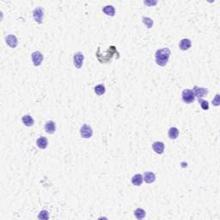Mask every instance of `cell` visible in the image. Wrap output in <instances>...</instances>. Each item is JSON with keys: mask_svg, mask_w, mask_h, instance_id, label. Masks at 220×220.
<instances>
[{"mask_svg": "<svg viewBox=\"0 0 220 220\" xmlns=\"http://www.w3.org/2000/svg\"><path fill=\"white\" fill-rule=\"evenodd\" d=\"M171 52L168 48H163L157 50L155 53L156 62L160 66H165L168 63Z\"/></svg>", "mask_w": 220, "mask_h": 220, "instance_id": "cell-1", "label": "cell"}, {"mask_svg": "<svg viewBox=\"0 0 220 220\" xmlns=\"http://www.w3.org/2000/svg\"><path fill=\"white\" fill-rule=\"evenodd\" d=\"M181 96H182V101L185 103L187 104L194 102V100H195V95H194V91H191L189 89H186V90L182 91V95Z\"/></svg>", "mask_w": 220, "mask_h": 220, "instance_id": "cell-2", "label": "cell"}, {"mask_svg": "<svg viewBox=\"0 0 220 220\" xmlns=\"http://www.w3.org/2000/svg\"><path fill=\"white\" fill-rule=\"evenodd\" d=\"M80 134L83 138H90L93 135V130L91 125L84 124L80 128Z\"/></svg>", "mask_w": 220, "mask_h": 220, "instance_id": "cell-3", "label": "cell"}, {"mask_svg": "<svg viewBox=\"0 0 220 220\" xmlns=\"http://www.w3.org/2000/svg\"><path fill=\"white\" fill-rule=\"evenodd\" d=\"M83 60H84V56L81 52H76L73 56V62L74 65L77 69H80L82 67L83 63Z\"/></svg>", "mask_w": 220, "mask_h": 220, "instance_id": "cell-4", "label": "cell"}, {"mask_svg": "<svg viewBox=\"0 0 220 220\" xmlns=\"http://www.w3.org/2000/svg\"><path fill=\"white\" fill-rule=\"evenodd\" d=\"M32 58V61H33V65L35 66H39L41 64V62L43 60V55L42 53L39 51L34 52L31 55Z\"/></svg>", "mask_w": 220, "mask_h": 220, "instance_id": "cell-5", "label": "cell"}, {"mask_svg": "<svg viewBox=\"0 0 220 220\" xmlns=\"http://www.w3.org/2000/svg\"><path fill=\"white\" fill-rule=\"evenodd\" d=\"M43 17H44V13H43V9L42 8H37L34 10L33 12V17L35 19L36 22L38 23H42L43 22Z\"/></svg>", "mask_w": 220, "mask_h": 220, "instance_id": "cell-6", "label": "cell"}, {"mask_svg": "<svg viewBox=\"0 0 220 220\" xmlns=\"http://www.w3.org/2000/svg\"><path fill=\"white\" fill-rule=\"evenodd\" d=\"M194 93L195 96H197L199 99L204 97V95L208 94V90L206 88H200L198 86H194Z\"/></svg>", "mask_w": 220, "mask_h": 220, "instance_id": "cell-7", "label": "cell"}, {"mask_svg": "<svg viewBox=\"0 0 220 220\" xmlns=\"http://www.w3.org/2000/svg\"><path fill=\"white\" fill-rule=\"evenodd\" d=\"M152 148L156 154H163L164 151V144L160 141H156L152 144Z\"/></svg>", "mask_w": 220, "mask_h": 220, "instance_id": "cell-8", "label": "cell"}, {"mask_svg": "<svg viewBox=\"0 0 220 220\" xmlns=\"http://www.w3.org/2000/svg\"><path fill=\"white\" fill-rule=\"evenodd\" d=\"M5 40H6V43L8 44L10 48H17V46L18 44V41H17V37H16L15 35H8Z\"/></svg>", "mask_w": 220, "mask_h": 220, "instance_id": "cell-9", "label": "cell"}, {"mask_svg": "<svg viewBox=\"0 0 220 220\" xmlns=\"http://www.w3.org/2000/svg\"><path fill=\"white\" fill-rule=\"evenodd\" d=\"M45 131L49 134H52L56 131V125L52 121H49L45 125Z\"/></svg>", "mask_w": 220, "mask_h": 220, "instance_id": "cell-10", "label": "cell"}, {"mask_svg": "<svg viewBox=\"0 0 220 220\" xmlns=\"http://www.w3.org/2000/svg\"><path fill=\"white\" fill-rule=\"evenodd\" d=\"M143 178H144V180H145V182H147V183H153L154 181H155L156 180V176H155V174L153 172H150V171H147V172H145V174H144V176H143Z\"/></svg>", "mask_w": 220, "mask_h": 220, "instance_id": "cell-11", "label": "cell"}, {"mask_svg": "<svg viewBox=\"0 0 220 220\" xmlns=\"http://www.w3.org/2000/svg\"><path fill=\"white\" fill-rule=\"evenodd\" d=\"M116 51H117L116 48H115L114 46H111V47H109V48H108V54L104 57L103 60L101 61V63H108V62H109V61H111V60H112V58L114 55H109V53H112V52H116Z\"/></svg>", "mask_w": 220, "mask_h": 220, "instance_id": "cell-12", "label": "cell"}, {"mask_svg": "<svg viewBox=\"0 0 220 220\" xmlns=\"http://www.w3.org/2000/svg\"><path fill=\"white\" fill-rule=\"evenodd\" d=\"M191 41L189 39H182L180 41V44H179V47H180V49L182 50V51H186V50H188L191 47Z\"/></svg>", "mask_w": 220, "mask_h": 220, "instance_id": "cell-13", "label": "cell"}, {"mask_svg": "<svg viewBox=\"0 0 220 220\" xmlns=\"http://www.w3.org/2000/svg\"><path fill=\"white\" fill-rule=\"evenodd\" d=\"M36 145H37V146L39 147L40 149H46V148L48 147V139H47V138H45V137H41V138L37 139Z\"/></svg>", "mask_w": 220, "mask_h": 220, "instance_id": "cell-14", "label": "cell"}, {"mask_svg": "<svg viewBox=\"0 0 220 220\" xmlns=\"http://www.w3.org/2000/svg\"><path fill=\"white\" fill-rule=\"evenodd\" d=\"M143 181H144V178H143L142 175H140V174H136L132 178V182L134 186H138V187L140 186L142 184Z\"/></svg>", "mask_w": 220, "mask_h": 220, "instance_id": "cell-15", "label": "cell"}, {"mask_svg": "<svg viewBox=\"0 0 220 220\" xmlns=\"http://www.w3.org/2000/svg\"><path fill=\"white\" fill-rule=\"evenodd\" d=\"M102 11L104 13L106 14L107 16H110V17H114V14H115V9L114 8V6L112 5H107L105 6L103 9H102Z\"/></svg>", "mask_w": 220, "mask_h": 220, "instance_id": "cell-16", "label": "cell"}, {"mask_svg": "<svg viewBox=\"0 0 220 220\" xmlns=\"http://www.w3.org/2000/svg\"><path fill=\"white\" fill-rule=\"evenodd\" d=\"M179 136V130L176 127H171L168 130V137L170 139H176Z\"/></svg>", "mask_w": 220, "mask_h": 220, "instance_id": "cell-17", "label": "cell"}, {"mask_svg": "<svg viewBox=\"0 0 220 220\" xmlns=\"http://www.w3.org/2000/svg\"><path fill=\"white\" fill-rule=\"evenodd\" d=\"M22 123L26 126H32L34 125V120L30 115H24L22 119Z\"/></svg>", "mask_w": 220, "mask_h": 220, "instance_id": "cell-18", "label": "cell"}, {"mask_svg": "<svg viewBox=\"0 0 220 220\" xmlns=\"http://www.w3.org/2000/svg\"><path fill=\"white\" fill-rule=\"evenodd\" d=\"M134 215L135 217L138 218V219H142L144 218L145 215H146V212L145 210H143L141 208H138V209H136L135 211H134Z\"/></svg>", "mask_w": 220, "mask_h": 220, "instance_id": "cell-19", "label": "cell"}, {"mask_svg": "<svg viewBox=\"0 0 220 220\" xmlns=\"http://www.w3.org/2000/svg\"><path fill=\"white\" fill-rule=\"evenodd\" d=\"M105 91H106V89H105V86H104L103 84H99V85L95 87V92L96 95H103L104 93H105Z\"/></svg>", "mask_w": 220, "mask_h": 220, "instance_id": "cell-20", "label": "cell"}, {"mask_svg": "<svg viewBox=\"0 0 220 220\" xmlns=\"http://www.w3.org/2000/svg\"><path fill=\"white\" fill-rule=\"evenodd\" d=\"M143 22L146 25L148 29H151V27L153 26V21L152 19L149 17H143Z\"/></svg>", "mask_w": 220, "mask_h": 220, "instance_id": "cell-21", "label": "cell"}, {"mask_svg": "<svg viewBox=\"0 0 220 220\" xmlns=\"http://www.w3.org/2000/svg\"><path fill=\"white\" fill-rule=\"evenodd\" d=\"M199 102L200 103V106H201L202 109H204V110H208L209 109V103H208L207 101H205V100L199 98Z\"/></svg>", "mask_w": 220, "mask_h": 220, "instance_id": "cell-22", "label": "cell"}, {"mask_svg": "<svg viewBox=\"0 0 220 220\" xmlns=\"http://www.w3.org/2000/svg\"><path fill=\"white\" fill-rule=\"evenodd\" d=\"M48 218H49V214H48V212L47 211H41V212L39 213V215H38V218L39 219H48Z\"/></svg>", "mask_w": 220, "mask_h": 220, "instance_id": "cell-23", "label": "cell"}, {"mask_svg": "<svg viewBox=\"0 0 220 220\" xmlns=\"http://www.w3.org/2000/svg\"><path fill=\"white\" fill-rule=\"evenodd\" d=\"M212 103L215 106H218L219 105V94H217L215 96V99L212 100Z\"/></svg>", "mask_w": 220, "mask_h": 220, "instance_id": "cell-24", "label": "cell"}, {"mask_svg": "<svg viewBox=\"0 0 220 220\" xmlns=\"http://www.w3.org/2000/svg\"><path fill=\"white\" fill-rule=\"evenodd\" d=\"M145 5H156V2H154V3H147V2H145Z\"/></svg>", "mask_w": 220, "mask_h": 220, "instance_id": "cell-25", "label": "cell"}]
</instances>
